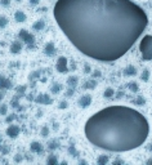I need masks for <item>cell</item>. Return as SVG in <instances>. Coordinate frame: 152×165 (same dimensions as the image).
I'll return each instance as SVG.
<instances>
[{"label": "cell", "instance_id": "obj_1", "mask_svg": "<svg viewBox=\"0 0 152 165\" xmlns=\"http://www.w3.org/2000/svg\"><path fill=\"white\" fill-rule=\"evenodd\" d=\"M53 16L77 50L101 62L121 58L148 25L147 13L131 0H57Z\"/></svg>", "mask_w": 152, "mask_h": 165}, {"label": "cell", "instance_id": "obj_2", "mask_svg": "<svg viewBox=\"0 0 152 165\" xmlns=\"http://www.w3.org/2000/svg\"><path fill=\"white\" fill-rule=\"evenodd\" d=\"M85 137L92 144L112 152H125L146 142L150 124L139 111L127 106H110L86 120Z\"/></svg>", "mask_w": 152, "mask_h": 165}, {"label": "cell", "instance_id": "obj_3", "mask_svg": "<svg viewBox=\"0 0 152 165\" xmlns=\"http://www.w3.org/2000/svg\"><path fill=\"white\" fill-rule=\"evenodd\" d=\"M139 52L144 61L152 59V35H146L139 43Z\"/></svg>", "mask_w": 152, "mask_h": 165}, {"label": "cell", "instance_id": "obj_4", "mask_svg": "<svg viewBox=\"0 0 152 165\" xmlns=\"http://www.w3.org/2000/svg\"><path fill=\"white\" fill-rule=\"evenodd\" d=\"M18 38L26 44V48H27V49H35V36L32 34H30L27 30H25V28L19 30Z\"/></svg>", "mask_w": 152, "mask_h": 165}, {"label": "cell", "instance_id": "obj_5", "mask_svg": "<svg viewBox=\"0 0 152 165\" xmlns=\"http://www.w3.org/2000/svg\"><path fill=\"white\" fill-rule=\"evenodd\" d=\"M56 69L59 74H66L69 71V61H67L66 57H59L57 59L56 63Z\"/></svg>", "mask_w": 152, "mask_h": 165}, {"label": "cell", "instance_id": "obj_6", "mask_svg": "<svg viewBox=\"0 0 152 165\" xmlns=\"http://www.w3.org/2000/svg\"><path fill=\"white\" fill-rule=\"evenodd\" d=\"M35 102L40 103V105H50V103H53L50 96L47 94V93H41V94H39L36 98H35Z\"/></svg>", "mask_w": 152, "mask_h": 165}, {"label": "cell", "instance_id": "obj_7", "mask_svg": "<svg viewBox=\"0 0 152 165\" xmlns=\"http://www.w3.org/2000/svg\"><path fill=\"white\" fill-rule=\"evenodd\" d=\"M5 133H6V135H8L9 138H17L18 134H19V127L18 125H14V124L9 125Z\"/></svg>", "mask_w": 152, "mask_h": 165}, {"label": "cell", "instance_id": "obj_8", "mask_svg": "<svg viewBox=\"0 0 152 165\" xmlns=\"http://www.w3.org/2000/svg\"><path fill=\"white\" fill-rule=\"evenodd\" d=\"M79 106L81 108H86V107H89L90 106V103H92V96L90 94H84L83 97H80V99H79Z\"/></svg>", "mask_w": 152, "mask_h": 165}, {"label": "cell", "instance_id": "obj_9", "mask_svg": "<svg viewBox=\"0 0 152 165\" xmlns=\"http://www.w3.org/2000/svg\"><path fill=\"white\" fill-rule=\"evenodd\" d=\"M44 54L48 57H53L56 54V47H54L53 41H49L44 45Z\"/></svg>", "mask_w": 152, "mask_h": 165}, {"label": "cell", "instance_id": "obj_10", "mask_svg": "<svg viewBox=\"0 0 152 165\" xmlns=\"http://www.w3.org/2000/svg\"><path fill=\"white\" fill-rule=\"evenodd\" d=\"M12 81L8 79V77H5V76H3V75H0V89H5V90H8V89H11L12 88Z\"/></svg>", "mask_w": 152, "mask_h": 165}, {"label": "cell", "instance_id": "obj_11", "mask_svg": "<svg viewBox=\"0 0 152 165\" xmlns=\"http://www.w3.org/2000/svg\"><path fill=\"white\" fill-rule=\"evenodd\" d=\"M22 50V44L19 43V41H14L12 45H11V53L12 54H18L21 53Z\"/></svg>", "mask_w": 152, "mask_h": 165}, {"label": "cell", "instance_id": "obj_12", "mask_svg": "<svg viewBox=\"0 0 152 165\" xmlns=\"http://www.w3.org/2000/svg\"><path fill=\"white\" fill-rule=\"evenodd\" d=\"M14 19L18 22V23H22V22H25L27 17H26V14L22 11H17L14 13Z\"/></svg>", "mask_w": 152, "mask_h": 165}, {"label": "cell", "instance_id": "obj_13", "mask_svg": "<svg viewBox=\"0 0 152 165\" xmlns=\"http://www.w3.org/2000/svg\"><path fill=\"white\" fill-rule=\"evenodd\" d=\"M31 151L32 152H36V154H40L41 151H43V144L40 143V142H32L31 143Z\"/></svg>", "mask_w": 152, "mask_h": 165}, {"label": "cell", "instance_id": "obj_14", "mask_svg": "<svg viewBox=\"0 0 152 165\" xmlns=\"http://www.w3.org/2000/svg\"><path fill=\"white\" fill-rule=\"evenodd\" d=\"M124 75L125 76H135L137 75V69L130 64V66H128L127 69L124 70Z\"/></svg>", "mask_w": 152, "mask_h": 165}, {"label": "cell", "instance_id": "obj_15", "mask_svg": "<svg viewBox=\"0 0 152 165\" xmlns=\"http://www.w3.org/2000/svg\"><path fill=\"white\" fill-rule=\"evenodd\" d=\"M77 83H79V77L77 76H70L69 79H67V85H69L70 88H76Z\"/></svg>", "mask_w": 152, "mask_h": 165}, {"label": "cell", "instance_id": "obj_16", "mask_svg": "<svg viewBox=\"0 0 152 165\" xmlns=\"http://www.w3.org/2000/svg\"><path fill=\"white\" fill-rule=\"evenodd\" d=\"M44 27H45V22L43 21V19H39V21H36L34 25H32L34 31H41Z\"/></svg>", "mask_w": 152, "mask_h": 165}, {"label": "cell", "instance_id": "obj_17", "mask_svg": "<svg viewBox=\"0 0 152 165\" xmlns=\"http://www.w3.org/2000/svg\"><path fill=\"white\" fill-rule=\"evenodd\" d=\"M110 161V157L107 155H101V156H98V159H97V164L98 165H106Z\"/></svg>", "mask_w": 152, "mask_h": 165}, {"label": "cell", "instance_id": "obj_18", "mask_svg": "<svg viewBox=\"0 0 152 165\" xmlns=\"http://www.w3.org/2000/svg\"><path fill=\"white\" fill-rule=\"evenodd\" d=\"M47 164L48 165H57L58 164V157L56 155H49L47 159Z\"/></svg>", "mask_w": 152, "mask_h": 165}, {"label": "cell", "instance_id": "obj_19", "mask_svg": "<svg viewBox=\"0 0 152 165\" xmlns=\"http://www.w3.org/2000/svg\"><path fill=\"white\" fill-rule=\"evenodd\" d=\"M67 151H69V154H70L72 157H76V156H79V155H80V152L76 150L74 144H71V146H70L69 148H67Z\"/></svg>", "mask_w": 152, "mask_h": 165}, {"label": "cell", "instance_id": "obj_20", "mask_svg": "<svg viewBox=\"0 0 152 165\" xmlns=\"http://www.w3.org/2000/svg\"><path fill=\"white\" fill-rule=\"evenodd\" d=\"M128 88L131 90L133 93H138V90H139V86H138V83L135 81H130L128 84Z\"/></svg>", "mask_w": 152, "mask_h": 165}, {"label": "cell", "instance_id": "obj_21", "mask_svg": "<svg viewBox=\"0 0 152 165\" xmlns=\"http://www.w3.org/2000/svg\"><path fill=\"white\" fill-rule=\"evenodd\" d=\"M95 86H97L95 80H89V81H86L84 84V89H94Z\"/></svg>", "mask_w": 152, "mask_h": 165}, {"label": "cell", "instance_id": "obj_22", "mask_svg": "<svg viewBox=\"0 0 152 165\" xmlns=\"http://www.w3.org/2000/svg\"><path fill=\"white\" fill-rule=\"evenodd\" d=\"M133 103H134V105H137V106H144V105H146V99H144V97L139 96L138 98L134 99Z\"/></svg>", "mask_w": 152, "mask_h": 165}, {"label": "cell", "instance_id": "obj_23", "mask_svg": "<svg viewBox=\"0 0 152 165\" xmlns=\"http://www.w3.org/2000/svg\"><path fill=\"white\" fill-rule=\"evenodd\" d=\"M58 147H59V142H58L57 140H53L48 143V148H49V150H56V148H58Z\"/></svg>", "mask_w": 152, "mask_h": 165}, {"label": "cell", "instance_id": "obj_24", "mask_svg": "<svg viewBox=\"0 0 152 165\" xmlns=\"http://www.w3.org/2000/svg\"><path fill=\"white\" fill-rule=\"evenodd\" d=\"M61 89H62V85H61V84H58V83H56V84H53V85H52L50 92L56 94V93H59L61 92Z\"/></svg>", "mask_w": 152, "mask_h": 165}, {"label": "cell", "instance_id": "obj_25", "mask_svg": "<svg viewBox=\"0 0 152 165\" xmlns=\"http://www.w3.org/2000/svg\"><path fill=\"white\" fill-rule=\"evenodd\" d=\"M103 96H105L106 98H112V97L115 96V90L112 88H107L105 90V93H103Z\"/></svg>", "mask_w": 152, "mask_h": 165}, {"label": "cell", "instance_id": "obj_26", "mask_svg": "<svg viewBox=\"0 0 152 165\" xmlns=\"http://www.w3.org/2000/svg\"><path fill=\"white\" fill-rule=\"evenodd\" d=\"M148 79H150V71L146 69V70H143V72L141 74V80L142 81H148Z\"/></svg>", "mask_w": 152, "mask_h": 165}, {"label": "cell", "instance_id": "obj_27", "mask_svg": "<svg viewBox=\"0 0 152 165\" xmlns=\"http://www.w3.org/2000/svg\"><path fill=\"white\" fill-rule=\"evenodd\" d=\"M11 105H12V107H13V108H16V110H21V106H19V103H18V97H16V98H13V99H12Z\"/></svg>", "mask_w": 152, "mask_h": 165}, {"label": "cell", "instance_id": "obj_28", "mask_svg": "<svg viewBox=\"0 0 152 165\" xmlns=\"http://www.w3.org/2000/svg\"><path fill=\"white\" fill-rule=\"evenodd\" d=\"M8 25V18L5 16H0V28H4Z\"/></svg>", "mask_w": 152, "mask_h": 165}, {"label": "cell", "instance_id": "obj_29", "mask_svg": "<svg viewBox=\"0 0 152 165\" xmlns=\"http://www.w3.org/2000/svg\"><path fill=\"white\" fill-rule=\"evenodd\" d=\"M40 135L41 137H48V135H49V128L48 127H43L41 128V132H40Z\"/></svg>", "mask_w": 152, "mask_h": 165}, {"label": "cell", "instance_id": "obj_30", "mask_svg": "<svg viewBox=\"0 0 152 165\" xmlns=\"http://www.w3.org/2000/svg\"><path fill=\"white\" fill-rule=\"evenodd\" d=\"M6 112H8V106L3 103V105L0 106V115H6Z\"/></svg>", "mask_w": 152, "mask_h": 165}, {"label": "cell", "instance_id": "obj_31", "mask_svg": "<svg viewBox=\"0 0 152 165\" xmlns=\"http://www.w3.org/2000/svg\"><path fill=\"white\" fill-rule=\"evenodd\" d=\"M74 92H75V88H70V89L66 90L64 96H66V97H72V96H74Z\"/></svg>", "mask_w": 152, "mask_h": 165}, {"label": "cell", "instance_id": "obj_32", "mask_svg": "<svg viewBox=\"0 0 152 165\" xmlns=\"http://www.w3.org/2000/svg\"><path fill=\"white\" fill-rule=\"evenodd\" d=\"M17 93H19V94H22V93L26 92V85H21V86H17Z\"/></svg>", "mask_w": 152, "mask_h": 165}, {"label": "cell", "instance_id": "obj_33", "mask_svg": "<svg viewBox=\"0 0 152 165\" xmlns=\"http://www.w3.org/2000/svg\"><path fill=\"white\" fill-rule=\"evenodd\" d=\"M58 107H59V108H67V107H69V103H67L66 101H62V102H59V105H58Z\"/></svg>", "mask_w": 152, "mask_h": 165}, {"label": "cell", "instance_id": "obj_34", "mask_svg": "<svg viewBox=\"0 0 152 165\" xmlns=\"http://www.w3.org/2000/svg\"><path fill=\"white\" fill-rule=\"evenodd\" d=\"M0 151H1V154H8L9 152V147H6V146H1L0 147Z\"/></svg>", "mask_w": 152, "mask_h": 165}, {"label": "cell", "instance_id": "obj_35", "mask_svg": "<svg viewBox=\"0 0 152 165\" xmlns=\"http://www.w3.org/2000/svg\"><path fill=\"white\" fill-rule=\"evenodd\" d=\"M9 4H11V0H0V5H3V6H8Z\"/></svg>", "mask_w": 152, "mask_h": 165}, {"label": "cell", "instance_id": "obj_36", "mask_svg": "<svg viewBox=\"0 0 152 165\" xmlns=\"http://www.w3.org/2000/svg\"><path fill=\"white\" fill-rule=\"evenodd\" d=\"M101 76H102V74H101V71L99 70L93 71V77H101Z\"/></svg>", "mask_w": 152, "mask_h": 165}, {"label": "cell", "instance_id": "obj_37", "mask_svg": "<svg viewBox=\"0 0 152 165\" xmlns=\"http://www.w3.org/2000/svg\"><path fill=\"white\" fill-rule=\"evenodd\" d=\"M39 75H40V74H39V71H35V74H31V75H30V79H34V77H39Z\"/></svg>", "mask_w": 152, "mask_h": 165}, {"label": "cell", "instance_id": "obj_38", "mask_svg": "<svg viewBox=\"0 0 152 165\" xmlns=\"http://www.w3.org/2000/svg\"><path fill=\"white\" fill-rule=\"evenodd\" d=\"M90 70H92V69H90L89 64H85V67H84V71H85V74H89Z\"/></svg>", "mask_w": 152, "mask_h": 165}, {"label": "cell", "instance_id": "obj_39", "mask_svg": "<svg viewBox=\"0 0 152 165\" xmlns=\"http://www.w3.org/2000/svg\"><path fill=\"white\" fill-rule=\"evenodd\" d=\"M13 119H16V115H11V116H8V118H6V121L8 123H11Z\"/></svg>", "mask_w": 152, "mask_h": 165}, {"label": "cell", "instance_id": "obj_40", "mask_svg": "<svg viewBox=\"0 0 152 165\" xmlns=\"http://www.w3.org/2000/svg\"><path fill=\"white\" fill-rule=\"evenodd\" d=\"M30 3L32 5H37L39 3H40V0H30Z\"/></svg>", "mask_w": 152, "mask_h": 165}, {"label": "cell", "instance_id": "obj_41", "mask_svg": "<svg viewBox=\"0 0 152 165\" xmlns=\"http://www.w3.org/2000/svg\"><path fill=\"white\" fill-rule=\"evenodd\" d=\"M116 97H117V98H122V97H124V93H122V92H119L117 94H116Z\"/></svg>", "mask_w": 152, "mask_h": 165}, {"label": "cell", "instance_id": "obj_42", "mask_svg": "<svg viewBox=\"0 0 152 165\" xmlns=\"http://www.w3.org/2000/svg\"><path fill=\"white\" fill-rule=\"evenodd\" d=\"M122 163H124L122 160H115V161H114V164H115V165H117V164H122Z\"/></svg>", "mask_w": 152, "mask_h": 165}, {"label": "cell", "instance_id": "obj_43", "mask_svg": "<svg viewBox=\"0 0 152 165\" xmlns=\"http://www.w3.org/2000/svg\"><path fill=\"white\" fill-rule=\"evenodd\" d=\"M16 161H21V155H17V156H16Z\"/></svg>", "mask_w": 152, "mask_h": 165}, {"label": "cell", "instance_id": "obj_44", "mask_svg": "<svg viewBox=\"0 0 152 165\" xmlns=\"http://www.w3.org/2000/svg\"><path fill=\"white\" fill-rule=\"evenodd\" d=\"M147 164H148V165H152V159H148V160H147Z\"/></svg>", "mask_w": 152, "mask_h": 165}, {"label": "cell", "instance_id": "obj_45", "mask_svg": "<svg viewBox=\"0 0 152 165\" xmlns=\"http://www.w3.org/2000/svg\"><path fill=\"white\" fill-rule=\"evenodd\" d=\"M1 99H3V93L0 92V102H1Z\"/></svg>", "mask_w": 152, "mask_h": 165}, {"label": "cell", "instance_id": "obj_46", "mask_svg": "<svg viewBox=\"0 0 152 165\" xmlns=\"http://www.w3.org/2000/svg\"><path fill=\"white\" fill-rule=\"evenodd\" d=\"M150 150H152V146H151V147H150Z\"/></svg>", "mask_w": 152, "mask_h": 165}, {"label": "cell", "instance_id": "obj_47", "mask_svg": "<svg viewBox=\"0 0 152 165\" xmlns=\"http://www.w3.org/2000/svg\"><path fill=\"white\" fill-rule=\"evenodd\" d=\"M0 142H1V138H0Z\"/></svg>", "mask_w": 152, "mask_h": 165}, {"label": "cell", "instance_id": "obj_48", "mask_svg": "<svg viewBox=\"0 0 152 165\" xmlns=\"http://www.w3.org/2000/svg\"><path fill=\"white\" fill-rule=\"evenodd\" d=\"M17 1H21V0H17Z\"/></svg>", "mask_w": 152, "mask_h": 165}]
</instances>
